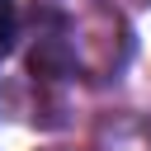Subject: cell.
<instances>
[{
	"label": "cell",
	"instance_id": "6da1fadb",
	"mask_svg": "<svg viewBox=\"0 0 151 151\" xmlns=\"http://www.w3.org/2000/svg\"><path fill=\"white\" fill-rule=\"evenodd\" d=\"M14 33H19V14H14V0H0V57L14 47Z\"/></svg>",
	"mask_w": 151,
	"mask_h": 151
},
{
	"label": "cell",
	"instance_id": "7a4b0ae2",
	"mask_svg": "<svg viewBox=\"0 0 151 151\" xmlns=\"http://www.w3.org/2000/svg\"><path fill=\"white\" fill-rule=\"evenodd\" d=\"M113 151H151V146H146V142H142V146H123V142H118Z\"/></svg>",
	"mask_w": 151,
	"mask_h": 151
}]
</instances>
